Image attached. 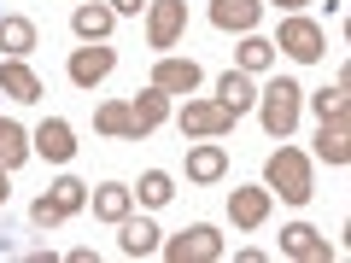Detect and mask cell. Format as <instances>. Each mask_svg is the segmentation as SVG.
<instances>
[{
  "label": "cell",
  "mask_w": 351,
  "mask_h": 263,
  "mask_svg": "<svg viewBox=\"0 0 351 263\" xmlns=\"http://www.w3.org/2000/svg\"><path fill=\"white\" fill-rule=\"evenodd\" d=\"M88 205H94V216H106V223H123V216L135 211V188H123V181H100V188L88 193Z\"/></svg>",
  "instance_id": "cell-18"
},
{
  "label": "cell",
  "mask_w": 351,
  "mask_h": 263,
  "mask_svg": "<svg viewBox=\"0 0 351 263\" xmlns=\"http://www.w3.org/2000/svg\"><path fill=\"white\" fill-rule=\"evenodd\" d=\"M0 94L18 100V105H36V100H41V76L29 71L24 59H6V64H0Z\"/></svg>",
  "instance_id": "cell-14"
},
{
  "label": "cell",
  "mask_w": 351,
  "mask_h": 263,
  "mask_svg": "<svg viewBox=\"0 0 351 263\" xmlns=\"http://www.w3.org/2000/svg\"><path fill=\"white\" fill-rule=\"evenodd\" d=\"M29 147H36L47 164H71L76 158V129L64 123V117H41L36 135H29Z\"/></svg>",
  "instance_id": "cell-9"
},
{
  "label": "cell",
  "mask_w": 351,
  "mask_h": 263,
  "mask_svg": "<svg viewBox=\"0 0 351 263\" xmlns=\"http://www.w3.org/2000/svg\"><path fill=\"white\" fill-rule=\"evenodd\" d=\"M29 47H36V24L18 18V12H6L0 18V53H6V59H24Z\"/></svg>",
  "instance_id": "cell-22"
},
{
  "label": "cell",
  "mask_w": 351,
  "mask_h": 263,
  "mask_svg": "<svg viewBox=\"0 0 351 263\" xmlns=\"http://www.w3.org/2000/svg\"><path fill=\"white\" fill-rule=\"evenodd\" d=\"M281 258H293V263H334V246H328L322 228L287 223V228H281Z\"/></svg>",
  "instance_id": "cell-8"
},
{
  "label": "cell",
  "mask_w": 351,
  "mask_h": 263,
  "mask_svg": "<svg viewBox=\"0 0 351 263\" xmlns=\"http://www.w3.org/2000/svg\"><path fill=\"white\" fill-rule=\"evenodd\" d=\"M94 129L112 135V140H147V135H141V123H135V112H129V100H106L100 112H94Z\"/></svg>",
  "instance_id": "cell-16"
},
{
  "label": "cell",
  "mask_w": 351,
  "mask_h": 263,
  "mask_svg": "<svg viewBox=\"0 0 351 263\" xmlns=\"http://www.w3.org/2000/svg\"><path fill=\"white\" fill-rule=\"evenodd\" d=\"M346 94H351V76L339 71V76H334V88H322V94H311L316 117H334V112H346Z\"/></svg>",
  "instance_id": "cell-27"
},
{
  "label": "cell",
  "mask_w": 351,
  "mask_h": 263,
  "mask_svg": "<svg viewBox=\"0 0 351 263\" xmlns=\"http://www.w3.org/2000/svg\"><path fill=\"white\" fill-rule=\"evenodd\" d=\"M269 205H276L269 188H234V193H228V216H234V228H263V223H269Z\"/></svg>",
  "instance_id": "cell-11"
},
{
  "label": "cell",
  "mask_w": 351,
  "mask_h": 263,
  "mask_svg": "<svg viewBox=\"0 0 351 263\" xmlns=\"http://www.w3.org/2000/svg\"><path fill=\"white\" fill-rule=\"evenodd\" d=\"M263 188L281 193L287 205H304V199H311V158H304L299 147L269 152V164H263Z\"/></svg>",
  "instance_id": "cell-2"
},
{
  "label": "cell",
  "mask_w": 351,
  "mask_h": 263,
  "mask_svg": "<svg viewBox=\"0 0 351 263\" xmlns=\"http://www.w3.org/2000/svg\"><path fill=\"white\" fill-rule=\"evenodd\" d=\"M129 112H135V123H141V135H152V129L164 123V117H170V94H158V88H141L135 100H129Z\"/></svg>",
  "instance_id": "cell-21"
},
{
  "label": "cell",
  "mask_w": 351,
  "mask_h": 263,
  "mask_svg": "<svg viewBox=\"0 0 351 263\" xmlns=\"http://www.w3.org/2000/svg\"><path fill=\"white\" fill-rule=\"evenodd\" d=\"M117 18H135V12H147V0H106Z\"/></svg>",
  "instance_id": "cell-29"
},
{
  "label": "cell",
  "mask_w": 351,
  "mask_h": 263,
  "mask_svg": "<svg viewBox=\"0 0 351 263\" xmlns=\"http://www.w3.org/2000/svg\"><path fill=\"white\" fill-rule=\"evenodd\" d=\"M223 175H228V152L217 147V140L188 147V181H223Z\"/></svg>",
  "instance_id": "cell-19"
},
{
  "label": "cell",
  "mask_w": 351,
  "mask_h": 263,
  "mask_svg": "<svg viewBox=\"0 0 351 263\" xmlns=\"http://www.w3.org/2000/svg\"><path fill=\"white\" fill-rule=\"evenodd\" d=\"M135 193H141V205H147V211H158V205H170V199H176V181H170L164 170H147Z\"/></svg>",
  "instance_id": "cell-26"
},
{
  "label": "cell",
  "mask_w": 351,
  "mask_h": 263,
  "mask_svg": "<svg viewBox=\"0 0 351 263\" xmlns=\"http://www.w3.org/2000/svg\"><path fill=\"white\" fill-rule=\"evenodd\" d=\"M188 29V0H147V47L170 53Z\"/></svg>",
  "instance_id": "cell-6"
},
{
  "label": "cell",
  "mask_w": 351,
  "mask_h": 263,
  "mask_svg": "<svg viewBox=\"0 0 351 263\" xmlns=\"http://www.w3.org/2000/svg\"><path fill=\"white\" fill-rule=\"evenodd\" d=\"M47 199L59 205L64 216H76V211H82V205H88V181H82V175H59V181H53V188H47Z\"/></svg>",
  "instance_id": "cell-25"
},
{
  "label": "cell",
  "mask_w": 351,
  "mask_h": 263,
  "mask_svg": "<svg viewBox=\"0 0 351 263\" xmlns=\"http://www.w3.org/2000/svg\"><path fill=\"white\" fill-rule=\"evenodd\" d=\"M29 152H36V147H29V135L12 123V117H0V164H6V170H18Z\"/></svg>",
  "instance_id": "cell-24"
},
{
  "label": "cell",
  "mask_w": 351,
  "mask_h": 263,
  "mask_svg": "<svg viewBox=\"0 0 351 263\" xmlns=\"http://www.w3.org/2000/svg\"><path fill=\"white\" fill-rule=\"evenodd\" d=\"M29 223H36V228H59V223H64V211H59V205L47 199V193H41V199L29 205Z\"/></svg>",
  "instance_id": "cell-28"
},
{
  "label": "cell",
  "mask_w": 351,
  "mask_h": 263,
  "mask_svg": "<svg viewBox=\"0 0 351 263\" xmlns=\"http://www.w3.org/2000/svg\"><path fill=\"white\" fill-rule=\"evenodd\" d=\"M258 18H263V0H211V24L217 29H258Z\"/></svg>",
  "instance_id": "cell-17"
},
{
  "label": "cell",
  "mask_w": 351,
  "mask_h": 263,
  "mask_svg": "<svg viewBox=\"0 0 351 263\" xmlns=\"http://www.w3.org/2000/svg\"><path fill=\"white\" fill-rule=\"evenodd\" d=\"M112 71H117V53L106 47V41H88V47H76L71 64H64V76H71L76 88H100Z\"/></svg>",
  "instance_id": "cell-7"
},
{
  "label": "cell",
  "mask_w": 351,
  "mask_h": 263,
  "mask_svg": "<svg viewBox=\"0 0 351 263\" xmlns=\"http://www.w3.org/2000/svg\"><path fill=\"white\" fill-rule=\"evenodd\" d=\"M299 112H304V88L293 76H276L269 88H258V117H263V135L269 140H287L299 129Z\"/></svg>",
  "instance_id": "cell-1"
},
{
  "label": "cell",
  "mask_w": 351,
  "mask_h": 263,
  "mask_svg": "<svg viewBox=\"0 0 351 263\" xmlns=\"http://www.w3.org/2000/svg\"><path fill=\"white\" fill-rule=\"evenodd\" d=\"M316 158L322 164H351V117L346 112H334V117H322V135H316Z\"/></svg>",
  "instance_id": "cell-12"
},
{
  "label": "cell",
  "mask_w": 351,
  "mask_h": 263,
  "mask_svg": "<svg viewBox=\"0 0 351 263\" xmlns=\"http://www.w3.org/2000/svg\"><path fill=\"white\" fill-rule=\"evenodd\" d=\"M158 251L170 263H217L223 258V234H217L211 223H193V228H182V234H170Z\"/></svg>",
  "instance_id": "cell-4"
},
{
  "label": "cell",
  "mask_w": 351,
  "mask_h": 263,
  "mask_svg": "<svg viewBox=\"0 0 351 263\" xmlns=\"http://www.w3.org/2000/svg\"><path fill=\"white\" fill-rule=\"evenodd\" d=\"M117 228H123V234H117V246H123V258H152V251L164 246L158 223H147V216H135V211H129V216H123Z\"/></svg>",
  "instance_id": "cell-13"
},
{
  "label": "cell",
  "mask_w": 351,
  "mask_h": 263,
  "mask_svg": "<svg viewBox=\"0 0 351 263\" xmlns=\"http://www.w3.org/2000/svg\"><path fill=\"white\" fill-rule=\"evenodd\" d=\"M217 100H223L234 117H246L252 105H258V88H252L246 71H223V76H217Z\"/></svg>",
  "instance_id": "cell-20"
},
{
  "label": "cell",
  "mask_w": 351,
  "mask_h": 263,
  "mask_svg": "<svg viewBox=\"0 0 351 263\" xmlns=\"http://www.w3.org/2000/svg\"><path fill=\"white\" fill-rule=\"evenodd\" d=\"M6 175H12V170H6V164H0V205L12 199V181H6Z\"/></svg>",
  "instance_id": "cell-30"
},
{
  "label": "cell",
  "mask_w": 351,
  "mask_h": 263,
  "mask_svg": "<svg viewBox=\"0 0 351 263\" xmlns=\"http://www.w3.org/2000/svg\"><path fill=\"white\" fill-rule=\"evenodd\" d=\"M269 6H276V12H299L304 0H269Z\"/></svg>",
  "instance_id": "cell-31"
},
{
  "label": "cell",
  "mask_w": 351,
  "mask_h": 263,
  "mask_svg": "<svg viewBox=\"0 0 351 263\" xmlns=\"http://www.w3.org/2000/svg\"><path fill=\"white\" fill-rule=\"evenodd\" d=\"M205 82V71L193 59H176V53H158V64H152V88L158 94H193V88Z\"/></svg>",
  "instance_id": "cell-10"
},
{
  "label": "cell",
  "mask_w": 351,
  "mask_h": 263,
  "mask_svg": "<svg viewBox=\"0 0 351 263\" xmlns=\"http://www.w3.org/2000/svg\"><path fill=\"white\" fill-rule=\"evenodd\" d=\"M234 71H246V76H258V71H269L276 64V41H263L258 29H246V41H240V53H234Z\"/></svg>",
  "instance_id": "cell-23"
},
{
  "label": "cell",
  "mask_w": 351,
  "mask_h": 263,
  "mask_svg": "<svg viewBox=\"0 0 351 263\" xmlns=\"http://www.w3.org/2000/svg\"><path fill=\"white\" fill-rule=\"evenodd\" d=\"M112 24H117V12H112V6H100V0H76L71 29H76L82 41H106V36H112Z\"/></svg>",
  "instance_id": "cell-15"
},
{
  "label": "cell",
  "mask_w": 351,
  "mask_h": 263,
  "mask_svg": "<svg viewBox=\"0 0 351 263\" xmlns=\"http://www.w3.org/2000/svg\"><path fill=\"white\" fill-rule=\"evenodd\" d=\"M276 47L287 53V59H299V64H316V59L328 53V36H322V24H311V18L287 12V18H281V36H276Z\"/></svg>",
  "instance_id": "cell-5"
},
{
  "label": "cell",
  "mask_w": 351,
  "mask_h": 263,
  "mask_svg": "<svg viewBox=\"0 0 351 263\" xmlns=\"http://www.w3.org/2000/svg\"><path fill=\"white\" fill-rule=\"evenodd\" d=\"M176 129L188 140H223L228 129H234V112H228L223 100H188L176 112Z\"/></svg>",
  "instance_id": "cell-3"
}]
</instances>
